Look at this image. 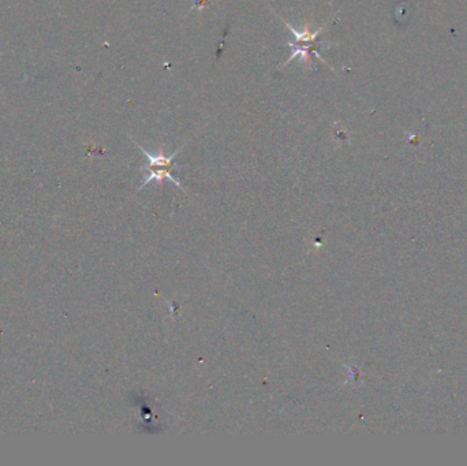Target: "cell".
Listing matches in <instances>:
<instances>
[{
  "mask_svg": "<svg viewBox=\"0 0 467 466\" xmlns=\"http://www.w3.org/2000/svg\"><path fill=\"white\" fill-rule=\"evenodd\" d=\"M279 18H280L281 21H283V23L286 25V28L290 29V30L292 32V34L295 36V40H297V43H314V41H316V39L319 37V34L321 33L323 30H324V28H319L317 30H316V32H310V29H309V26L306 25V26L303 28V30L298 32V30H295V29L292 28L291 25H288V23H287L286 21L283 19V18H281V17H279Z\"/></svg>",
  "mask_w": 467,
  "mask_h": 466,
  "instance_id": "obj_1",
  "label": "cell"
},
{
  "mask_svg": "<svg viewBox=\"0 0 467 466\" xmlns=\"http://www.w3.org/2000/svg\"><path fill=\"white\" fill-rule=\"evenodd\" d=\"M194 1V6L190 8V11H193L194 8H197L200 11H202L203 7H206L209 4V0H193Z\"/></svg>",
  "mask_w": 467,
  "mask_h": 466,
  "instance_id": "obj_2",
  "label": "cell"
}]
</instances>
